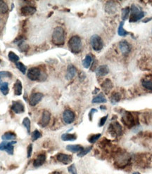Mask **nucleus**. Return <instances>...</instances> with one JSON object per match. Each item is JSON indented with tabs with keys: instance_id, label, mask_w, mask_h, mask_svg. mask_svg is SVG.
I'll list each match as a JSON object with an SVG mask.
<instances>
[{
	"instance_id": "1",
	"label": "nucleus",
	"mask_w": 152,
	"mask_h": 174,
	"mask_svg": "<svg viewBox=\"0 0 152 174\" xmlns=\"http://www.w3.org/2000/svg\"><path fill=\"white\" fill-rule=\"evenodd\" d=\"M52 42L56 46H63L65 43V31L61 27H57L52 33Z\"/></svg>"
},
{
	"instance_id": "2",
	"label": "nucleus",
	"mask_w": 152,
	"mask_h": 174,
	"mask_svg": "<svg viewBox=\"0 0 152 174\" xmlns=\"http://www.w3.org/2000/svg\"><path fill=\"white\" fill-rule=\"evenodd\" d=\"M131 160L130 155L126 152H118L115 156V164L118 168H125Z\"/></svg>"
},
{
	"instance_id": "3",
	"label": "nucleus",
	"mask_w": 152,
	"mask_h": 174,
	"mask_svg": "<svg viewBox=\"0 0 152 174\" xmlns=\"http://www.w3.org/2000/svg\"><path fill=\"white\" fill-rule=\"evenodd\" d=\"M68 45L70 49V50L73 53H79L83 49V43L80 37L78 35L72 36L69 39Z\"/></svg>"
},
{
	"instance_id": "4",
	"label": "nucleus",
	"mask_w": 152,
	"mask_h": 174,
	"mask_svg": "<svg viewBox=\"0 0 152 174\" xmlns=\"http://www.w3.org/2000/svg\"><path fill=\"white\" fill-rule=\"evenodd\" d=\"M144 15L145 13L139 6L135 5V4H132L130 7V23H135L141 20L142 18L144 17Z\"/></svg>"
},
{
	"instance_id": "5",
	"label": "nucleus",
	"mask_w": 152,
	"mask_h": 174,
	"mask_svg": "<svg viewBox=\"0 0 152 174\" xmlns=\"http://www.w3.org/2000/svg\"><path fill=\"white\" fill-rule=\"evenodd\" d=\"M43 72L38 67H31L27 72V76L31 81H38L43 78Z\"/></svg>"
},
{
	"instance_id": "6",
	"label": "nucleus",
	"mask_w": 152,
	"mask_h": 174,
	"mask_svg": "<svg viewBox=\"0 0 152 174\" xmlns=\"http://www.w3.org/2000/svg\"><path fill=\"white\" fill-rule=\"evenodd\" d=\"M90 44L95 51H100L103 49L104 43L101 37L97 34H94L90 38Z\"/></svg>"
},
{
	"instance_id": "7",
	"label": "nucleus",
	"mask_w": 152,
	"mask_h": 174,
	"mask_svg": "<svg viewBox=\"0 0 152 174\" xmlns=\"http://www.w3.org/2000/svg\"><path fill=\"white\" fill-rule=\"evenodd\" d=\"M122 121L125 125L131 128L135 125V119L133 114L130 112L125 111L122 116Z\"/></svg>"
},
{
	"instance_id": "8",
	"label": "nucleus",
	"mask_w": 152,
	"mask_h": 174,
	"mask_svg": "<svg viewBox=\"0 0 152 174\" xmlns=\"http://www.w3.org/2000/svg\"><path fill=\"white\" fill-rule=\"evenodd\" d=\"M16 143V140L12 141H6L4 140L3 142L0 143V150H5L9 154L12 155L13 154V145Z\"/></svg>"
},
{
	"instance_id": "9",
	"label": "nucleus",
	"mask_w": 152,
	"mask_h": 174,
	"mask_svg": "<svg viewBox=\"0 0 152 174\" xmlns=\"http://www.w3.org/2000/svg\"><path fill=\"white\" fill-rule=\"evenodd\" d=\"M109 131L112 135L120 136L123 134V128L118 122L113 121L109 125Z\"/></svg>"
},
{
	"instance_id": "10",
	"label": "nucleus",
	"mask_w": 152,
	"mask_h": 174,
	"mask_svg": "<svg viewBox=\"0 0 152 174\" xmlns=\"http://www.w3.org/2000/svg\"><path fill=\"white\" fill-rule=\"evenodd\" d=\"M63 121L65 124H72L74 121L75 119H76V115L75 113L71 110H65L63 113Z\"/></svg>"
},
{
	"instance_id": "11",
	"label": "nucleus",
	"mask_w": 152,
	"mask_h": 174,
	"mask_svg": "<svg viewBox=\"0 0 152 174\" xmlns=\"http://www.w3.org/2000/svg\"><path fill=\"white\" fill-rule=\"evenodd\" d=\"M11 110L16 114H20L24 112L25 106L23 103L20 100L13 101L12 105H11Z\"/></svg>"
},
{
	"instance_id": "12",
	"label": "nucleus",
	"mask_w": 152,
	"mask_h": 174,
	"mask_svg": "<svg viewBox=\"0 0 152 174\" xmlns=\"http://www.w3.org/2000/svg\"><path fill=\"white\" fill-rule=\"evenodd\" d=\"M119 49L123 56H127L130 53L131 46L126 40H122L119 42Z\"/></svg>"
},
{
	"instance_id": "13",
	"label": "nucleus",
	"mask_w": 152,
	"mask_h": 174,
	"mask_svg": "<svg viewBox=\"0 0 152 174\" xmlns=\"http://www.w3.org/2000/svg\"><path fill=\"white\" fill-rule=\"evenodd\" d=\"M50 119H51L50 112L46 111V110H44L43 113V115H42L40 121H39V125L43 128L46 127V126L49 124V123H50Z\"/></svg>"
},
{
	"instance_id": "14",
	"label": "nucleus",
	"mask_w": 152,
	"mask_h": 174,
	"mask_svg": "<svg viewBox=\"0 0 152 174\" xmlns=\"http://www.w3.org/2000/svg\"><path fill=\"white\" fill-rule=\"evenodd\" d=\"M43 98V94L41 93H34L32 94V96L30 98V105L31 106H35L40 102Z\"/></svg>"
},
{
	"instance_id": "15",
	"label": "nucleus",
	"mask_w": 152,
	"mask_h": 174,
	"mask_svg": "<svg viewBox=\"0 0 152 174\" xmlns=\"http://www.w3.org/2000/svg\"><path fill=\"white\" fill-rule=\"evenodd\" d=\"M57 159L61 163L64 164H69L72 161V157L69 154L59 153L57 155Z\"/></svg>"
},
{
	"instance_id": "16",
	"label": "nucleus",
	"mask_w": 152,
	"mask_h": 174,
	"mask_svg": "<svg viewBox=\"0 0 152 174\" xmlns=\"http://www.w3.org/2000/svg\"><path fill=\"white\" fill-rule=\"evenodd\" d=\"M36 12V9L34 6H25L21 7L20 9V13L22 16H32Z\"/></svg>"
},
{
	"instance_id": "17",
	"label": "nucleus",
	"mask_w": 152,
	"mask_h": 174,
	"mask_svg": "<svg viewBox=\"0 0 152 174\" xmlns=\"http://www.w3.org/2000/svg\"><path fill=\"white\" fill-rule=\"evenodd\" d=\"M46 155L44 154H40L37 156L33 161L34 167L38 168L39 166H43L46 161Z\"/></svg>"
},
{
	"instance_id": "18",
	"label": "nucleus",
	"mask_w": 152,
	"mask_h": 174,
	"mask_svg": "<svg viewBox=\"0 0 152 174\" xmlns=\"http://www.w3.org/2000/svg\"><path fill=\"white\" fill-rule=\"evenodd\" d=\"M105 11L109 14H113L117 11V5L115 2H108L105 6Z\"/></svg>"
},
{
	"instance_id": "19",
	"label": "nucleus",
	"mask_w": 152,
	"mask_h": 174,
	"mask_svg": "<svg viewBox=\"0 0 152 174\" xmlns=\"http://www.w3.org/2000/svg\"><path fill=\"white\" fill-rule=\"evenodd\" d=\"M76 73H77L76 67L72 65H69L67 68V72L65 77H66V79H69V80H71V79H72L75 76H76Z\"/></svg>"
},
{
	"instance_id": "20",
	"label": "nucleus",
	"mask_w": 152,
	"mask_h": 174,
	"mask_svg": "<svg viewBox=\"0 0 152 174\" xmlns=\"http://www.w3.org/2000/svg\"><path fill=\"white\" fill-rule=\"evenodd\" d=\"M113 82H111L110 79H106L102 84V89H103V91L106 93H109V91L113 89Z\"/></svg>"
},
{
	"instance_id": "21",
	"label": "nucleus",
	"mask_w": 152,
	"mask_h": 174,
	"mask_svg": "<svg viewBox=\"0 0 152 174\" xmlns=\"http://www.w3.org/2000/svg\"><path fill=\"white\" fill-rule=\"evenodd\" d=\"M109 72V68L106 65H103L99 66L97 69V71H96V74H97V76L99 77H104L106 76V74H108Z\"/></svg>"
},
{
	"instance_id": "22",
	"label": "nucleus",
	"mask_w": 152,
	"mask_h": 174,
	"mask_svg": "<svg viewBox=\"0 0 152 174\" xmlns=\"http://www.w3.org/2000/svg\"><path fill=\"white\" fill-rule=\"evenodd\" d=\"M66 150H69V152H73V153H79L83 150V147L81 146L80 145H69L66 146Z\"/></svg>"
},
{
	"instance_id": "23",
	"label": "nucleus",
	"mask_w": 152,
	"mask_h": 174,
	"mask_svg": "<svg viewBox=\"0 0 152 174\" xmlns=\"http://www.w3.org/2000/svg\"><path fill=\"white\" fill-rule=\"evenodd\" d=\"M107 102V100L105 96L103 93H100L97 96L93 98L92 103H105Z\"/></svg>"
},
{
	"instance_id": "24",
	"label": "nucleus",
	"mask_w": 152,
	"mask_h": 174,
	"mask_svg": "<svg viewBox=\"0 0 152 174\" xmlns=\"http://www.w3.org/2000/svg\"><path fill=\"white\" fill-rule=\"evenodd\" d=\"M22 83L19 79H17L14 84V93L16 96H20L22 94Z\"/></svg>"
},
{
	"instance_id": "25",
	"label": "nucleus",
	"mask_w": 152,
	"mask_h": 174,
	"mask_svg": "<svg viewBox=\"0 0 152 174\" xmlns=\"http://www.w3.org/2000/svg\"><path fill=\"white\" fill-rule=\"evenodd\" d=\"M16 138V135L11 131H8L4 133L2 136V139L3 140H13Z\"/></svg>"
},
{
	"instance_id": "26",
	"label": "nucleus",
	"mask_w": 152,
	"mask_h": 174,
	"mask_svg": "<svg viewBox=\"0 0 152 174\" xmlns=\"http://www.w3.org/2000/svg\"><path fill=\"white\" fill-rule=\"evenodd\" d=\"M61 139L64 141H74L77 139L76 134L64 133L61 136Z\"/></svg>"
},
{
	"instance_id": "27",
	"label": "nucleus",
	"mask_w": 152,
	"mask_h": 174,
	"mask_svg": "<svg viewBox=\"0 0 152 174\" xmlns=\"http://www.w3.org/2000/svg\"><path fill=\"white\" fill-rule=\"evenodd\" d=\"M123 25H124V22L122 21V22L120 23V25H119V27L118 29V34L119 36H120V37H125V36H127V35L130 34L129 32L126 31L125 30H124Z\"/></svg>"
},
{
	"instance_id": "28",
	"label": "nucleus",
	"mask_w": 152,
	"mask_h": 174,
	"mask_svg": "<svg viewBox=\"0 0 152 174\" xmlns=\"http://www.w3.org/2000/svg\"><path fill=\"white\" fill-rule=\"evenodd\" d=\"M92 63V57L91 55H87L85 56V58L83 61V65L85 68H89L90 67L91 64Z\"/></svg>"
},
{
	"instance_id": "29",
	"label": "nucleus",
	"mask_w": 152,
	"mask_h": 174,
	"mask_svg": "<svg viewBox=\"0 0 152 174\" xmlns=\"http://www.w3.org/2000/svg\"><path fill=\"white\" fill-rule=\"evenodd\" d=\"M142 85L145 89L152 92V81L148 79H143L142 81Z\"/></svg>"
},
{
	"instance_id": "30",
	"label": "nucleus",
	"mask_w": 152,
	"mask_h": 174,
	"mask_svg": "<svg viewBox=\"0 0 152 174\" xmlns=\"http://www.w3.org/2000/svg\"><path fill=\"white\" fill-rule=\"evenodd\" d=\"M120 98H121L120 94L118 92H116L113 93V95L111 96V102L113 105H116V103H118L119 101L120 100Z\"/></svg>"
},
{
	"instance_id": "31",
	"label": "nucleus",
	"mask_w": 152,
	"mask_h": 174,
	"mask_svg": "<svg viewBox=\"0 0 152 174\" xmlns=\"http://www.w3.org/2000/svg\"><path fill=\"white\" fill-rule=\"evenodd\" d=\"M0 91L2 93L4 96H6L9 93V84L7 82H4L0 86Z\"/></svg>"
},
{
	"instance_id": "32",
	"label": "nucleus",
	"mask_w": 152,
	"mask_h": 174,
	"mask_svg": "<svg viewBox=\"0 0 152 174\" xmlns=\"http://www.w3.org/2000/svg\"><path fill=\"white\" fill-rule=\"evenodd\" d=\"M9 10L8 5L5 2L0 0V14H4Z\"/></svg>"
},
{
	"instance_id": "33",
	"label": "nucleus",
	"mask_w": 152,
	"mask_h": 174,
	"mask_svg": "<svg viewBox=\"0 0 152 174\" xmlns=\"http://www.w3.org/2000/svg\"><path fill=\"white\" fill-rule=\"evenodd\" d=\"M130 13V7H125V8L122 9V13H121V16H122V20H125L127 18L129 17Z\"/></svg>"
},
{
	"instance_id": "34",
	"label": "nucleus",
	"mask_w": 152,
	"mask_h": 174,
	"mask_svg": "<svg viewBox=\"0 0 152 174\" xmlns=\"http://www.w3.org/2000/svg\"><path fill=\"white\" fill-rule=\"evenodd\" d=\"M8 57L9 60L11 61L12 63H16L17 62H18V60H19V57H18L15 53L12 52V51H10V52L9 53Z\"/></svg>"
},
{
	"instance_id": "35",
	"label": "nucleus",
	"mask_w": 152,
	"mask_h": 174,
	"mask_svg": "<svg viewBox=\"0 0 152 174\" xmlns=\"http://www.w3.org/2000/svg\"><path fill=\"white\" fill-rule=\"evenodd\" d=\"M23 125L25 126V129H26V130L28 131V133L30 134V126H31V124H30V120L29 119L28 117H25L24 119L23 120Z\"/></svg>"
},
{
	"instance_id": "36",
	"label": "nucleus",
	"mask_w": 152,
	"mask_h": 174,
	"mask_svg": "<svg viewBox=\"0 0 152 174\" xmlns=\"http://www.w3.org/2000/svg\"><path fill=\"white\" fill-rule=\"evenodd\" d=\"M16 67L18 68V70H20V72H22L23 74H25L26 73V70H27V68L25 67V65L22 63L21 62H17L16 63Z\"/></svg>"
},
{
	"instance_id": "37",
	"label": "nucleus",
	"mask_w": 152,
	"mask_h": 174,
	"mask_svg": "<svg viewBox=\"0 0 152 174\" xmlns=\"http://www.w3.org/2000/svg\"><path fill=\"white\" fill-rule=\"evenodd\" d=\"M101 136H102L101 133L94 134V135H92L90 138H88V141L90 143H95L99 139L100 137H101Z\"/></svg>"
},
{
	"instance_id": "38",
	"label": "nucleus",
	"mask_w": 152,
	"mask_h": 174,
	"mask_svg": "<svg viewBox=\"0 0 152 174\" xmlns=\"http://www.w3.org/2000/svg\"><path fill=\"white\" fill-rule=\"evenodd\" d=\"M92 149V146H90V147H85V148H83V150H82L81 152H79V153L78 154V156L79 157H83L84 156H85L86 154H88L89 152H90L91 151V150Z\"/></svg>"
},
{
	"instance_id": "39",
	"label": "nucleus",
	"mask_w": 152,
	"mask_h": 174,
	"mask_svg": "<svg viewBox=\"0 0 152 174\" xmlns=\"http://www.w3.org/2000/svg\"><path fill=\"white\" fill-rule=\"evenodd\" d=\"M42 137V133L38 130H35L32 133L31 138L32 141H35Z\"/></svg>"
},
{
	"instance_id": "40",
	"label": "nucleus",
	"mask_w": 152,
	"mask_h": 174,
	"mask_svg": "<svg viewBox=\"0 0 152 174\" xmlns=\"http://www.w3.org/2000/svg\"><path fill=\"white\" fill-rule=\"evenodd\" d=\"M68 171H69V172L71 174H78L77 169L76 167V165H75L74 164H72L71 166H69V168H68Z\"/></svg>"
},
{
	"instance_id": "41",
	"label": "nucleus",
	"mask_w": 152,
	"mask_h": 174,
	"mask_svg": "<svg viewBox=\"0 0 152 174\" xmlns=\"http://www.w3.org/2000/svg\"><path fill=\"white\" fill-rule=\"evenodd\" d=\"M12 77L11 72L8 71H0V77Z\"/></svg>"
},
{
	"instance_id": "42",
	"label": "nucleus",
	"mask_w": 152,
	"mask_h": 174,
	"mask_svg": "<svg viewBox=\"0 0 152 174\" xmlns=\"http://www.w3.org/2000/svg\"><path fill=\"white\" fill-rule=\"evenodd\" d=\"M107 118H108V115H106V116H104V117H103L102 118L100 119V121H99V126H100V127H102V126H103L105 124H106V121L107 120Z\"/></svg>"
},
{
	"instance_id": "43",
	"label": "nucleus",
	"mask_w": 152,
	"mask_h": 174,
	"mask_svg": "<svg viewBox=\"0 0 152 174\" xmlns=\"http://www.w3.org/2000/svg\"><path fill=\"white\" fill-rule=\"evenodd\" d=\"M32 145L30 144L28 147V158H30L32 155Z\"/></svg>"
},
{
	"instance_id": "44",
	"label": "nucleus",
	"mask_w": 152,
	"mask_h": 174,
	"mask_svg": "<svg viewBox=\"0 0 152 174\" xmlns=\"http://www.w3.org/2000/svg\"><path fill=\"white\" fill-rule=\"evenodd\" d=\"M95 112H97V109H95V108H93L90 110V113H89V118H90V120L92 121V115L94 114Z\"/></svg>"
},
{
	"instance_id": "45",
	"label": "nucleus",
	"mask_w": 152,
	"mask_h": 174,
	"mask_svg": "<svg viewBox=\"0 0 152 174\" xmlns=\"http://www.w3.org/2000/svg\"><path fill=\"white\" fill-rule=\"evenodd\" d=\"M151 20H152V18H144L143 20H142V22L144 23H146L149 22V21H151Z\"/></svg>"
},
{
	"instance_id": "46",
	"label": "nucleus",
	"mask_w": 152,
	"mask_h": 174,
	"mask_svg": "<svg viewBox=\"0 0 152 174\" xmlns=\"http://www.w3.org/2000/svg\"><path fill=\"white\" fill-rule=\"evenodd\" d=\"M100 108H101L102 110H106V108L105 107V106H101V107H100Z\"/></svg>"
},
{
	"instance_id": "47",
	"label": "nucleus",
	"mask_w": 152,
	"mask_h": 174,
	"mask_svg": "<svg viewBox=\"0 0 152 174\" xmlns=\"http://www.w3.org/2000/svg\"><path fill=\"white\" fill-rule=\"evenodd\" d=\"M2 84V77H0V86Z\"/></svg>"
},
{
	"instance_id": "48",
	"label": "nucleus",
	"mask_w": 152,
	"mask_h": 174,
	"mask_svg": "<svg viewBox=\"0 0 152 174\" xmlns=\"http://www.w3.org/2000/svg\"><path fill=\"white\" fill-rule=\"evenodd\" d=\"M53 174H61V173H59V172H54Z\"/></svg>"
},
{
	"instance_id": "49",
	"label": "nucleus",
	"mask_w": 152,
	"mask_h": 174,
	"mask_svg": "<svg viewBox=\"0 0 152 174\" xmlns=\"http://www.w3.org/2000/svg\"><path fill=\"white\" fill-rule=\"evenodd\" d=\"M133 174H140L139 172H135V173H133Z\"/></svg>"
},
{
	"instance_id": "50",
	"label": "nucleus",
	"mask_w": 152,
	"mask_h": 174,
	"mask_svg": "<svg viewBox=\"0 0 152 174\" xmlns=\"http://www.w3.org/2000/svg\"><path fill=\"white\" fill-rule=\"evenodd\" d=\"M1 61H2V60H1V59H0V63H1Z\"/></svg>"
}]
</instances>
